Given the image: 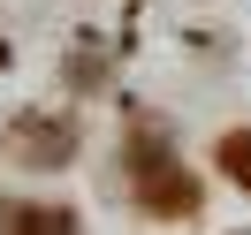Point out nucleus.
Instances as JSON below:
<instances>
[{
    "label": "nucleus",
    "mask_w": 251,
    "mask_h": 235,
    "mask_svg": "<svg viewBox=\"0 0 251 235\" xmlns=\"http://www.w3.org/2000/svg\"><path fill=\"white\" fill-rule=\"evenodd\" d=\"M129 167H137V205L152 220H198L205 190H198V174H190L175 152H160V144L145 137V144H129Z\"/></svg>",
    "instance_id": "1"
},
{
    "label": "nucleus",
    "mask_w": 251,
    "mask_h": 235,
    "mask_svg": "<svg viewBox=\"0 0 251 235\" xmlns=\"http://www.w3.org/2000/svg\"><path fill=\"white\" fill-rule=\"evenodd\" d=\"M8 152H16L23 167H69V159H76V129H69L61 114H16V122H8Z\"/></svg>",
    "instance_id": "2"
},
{
    "label": "nucleus",
    "mask_w": 251,
    "mask_h": 235,
    "mask_svg": "<svg viewBox=\"0 0 251 235\" xmlns=\"http://www.w3.org/2000/svg\"><path fill=\"white\" fill-rule=\"evenodd\" d=\"M8 235H76L69 205H8Z\"/></svg>",
    "instance_id": "3"
},
{
    "label": "nucleus",
    "mask_w": 251,
    "mask_h": 235,
    "mask_svg": "<svg viewBox=\"0 0 251 235\" xmlns=\"http://www.w3.org/2000/svg\"><path fill=\"white\" fill-rule=\"evenodd\" d=\"M221 167H228L236 190H251V129H228L221 137Z\"/></svg>",
    "instance_id": "4"
}]
</instances>
